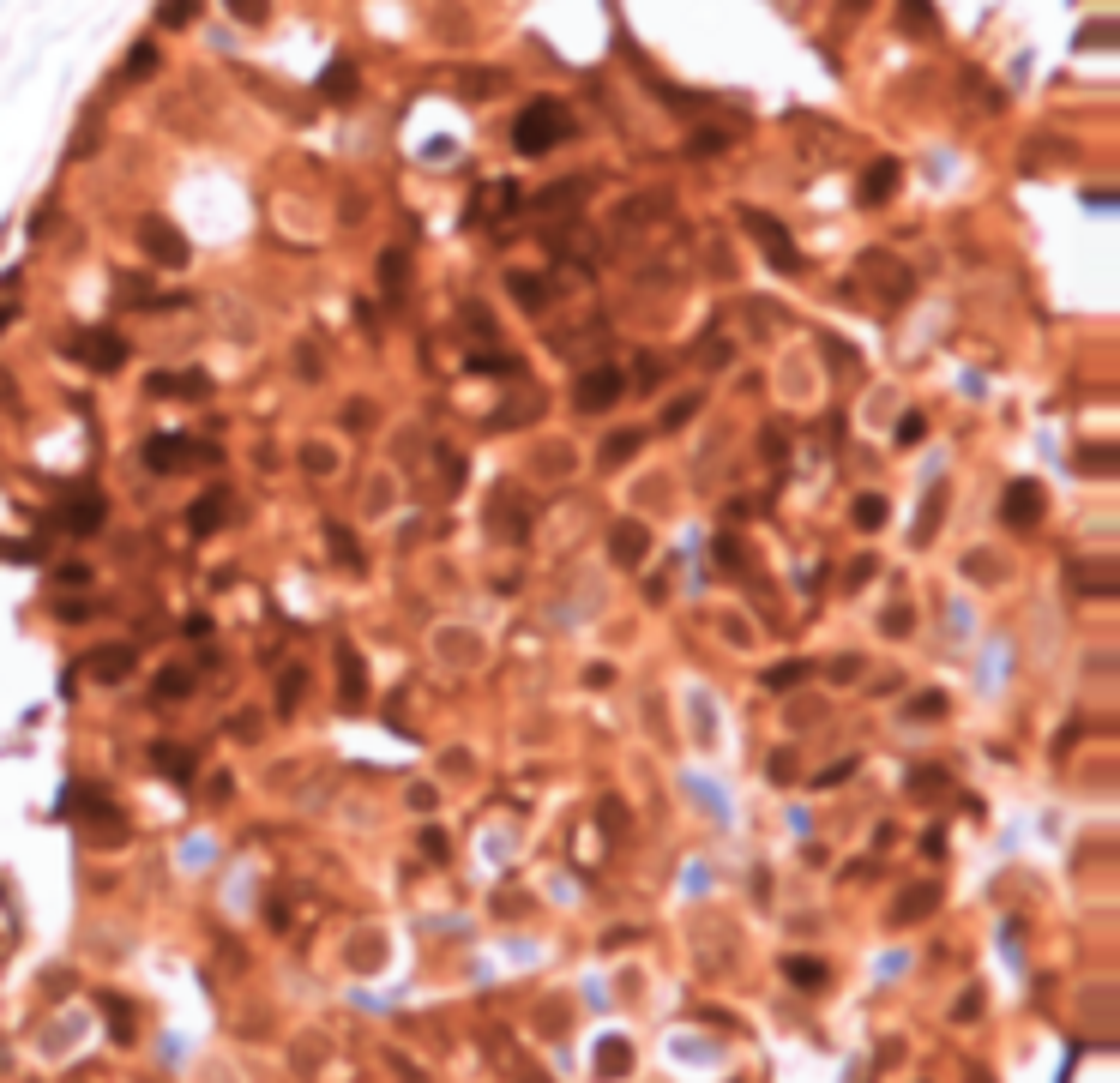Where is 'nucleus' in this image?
I'll use <instances>...</instances> for the list:
<instances>
[{
    "mask_svg": "<svg viewBox=\"0 0 1120 1083\" xmlns=\"http://www.w3.org/2000/svg\"><path fill=\"white\" fill-rule=\"evenodd\" d=\"M573 132V115H567V103L561 97H536L519 109V121H513V145L525 151V157H548L561 139Z\"/></svg>",
    "mask_w": 1120,
    "mask_h": 1083,
    "instance_id": "f257e3e1",
    "label": "nucleus"
},
{
    "mask_svg": "<svg viewBox=\"0 0 1120 1083\" xmlns=\"http://www.w3.org/2000/svg\"><path fill=\"white\" fill-rule=\"evenodd\" d=\"M741 229L765 241V254H771V265H778V271H801V254H795L790 229H784L771 211H759V205H741Z\"/></svg>",
    "mask_w": 1120,
    "mask_h": 1083,
    "instance_id": "f03ea898",
    "label": "nucleus"
},
{
    "mask_svg": "<svg viewBox=\"0 0 1120 1083\" xmlns=\"http://www.w3.org/2000/svg\"><path fill=\"white\" fill-rule=\"evenodd\" d=\"M72 356L85 368H97V374H121L127 368V337L121 331H78L72 337Z\"/></svg>",
    "mask_w": 1120,
    "mask_h": 1083,
    "instance_id": "7ed1b4c3",
    "label": "nucleus"
},
{
    "mask_svg": "<svg viewBox=\"0 0 1120 1083\" xmlns=\"http://www.w3.org/2000/svg\"><path fill=\"white\" fill-rule=\"evenodd\" d=\"M139 248L157 259V265H188L194 259V248H188V235L175 229V223H163V217H139Z\"/></svg>",
    "mask_w": 1120,
    "mask_h": 1083,
    "instance_id": "20e7f679",
    "label": "nucleus"
},
{
    "mask_svg": "<svg viewBox=\"0 0 1120 1083\" xmlns=\"http://www.w3.org/2000/svg\"><path fill=\"white\" fill-rule=\"evenodd\" d=\"M205 457H217V446L194 451V440H181V434H157V440H145V464L151 470H163V476H175V470H194V464H205Z\"/></svg>",
    "mask_w": 1120,
    "mask_h": 1083,
    "instance_id": "39448f33",
    "label": "nucleus"
},
{
    "mask_svg": "<svg viewBox=\"0 0 1120 1083\" xmlns=\"http://www.w3.org/2000/svg\"><path fill=\"white\" fill-rule=\"evenodd\" d=\"M898 181H904V163H898V157H873L867 175H861V187H856V199L861 205H886V199L898 193Z\"/></svg>",
    "mask_w": 1120,
    "mask_h": 1083,
    "instance_id": "423d86ee",
    "label": "nucleus"
},
{
    "mask_svg": "<svg viewBox=\"0 0 1120 1083\" xmlns=\"http://www.w3.org/2000/svg\"><path fill=\"white\" fill-rule=\"evenodd\" d=\"M132 662H139V656H132V644H103V650H91V656H85V674H91V681H103V687H115V681H127V674H132Z\"/></svg>",
    "mask_w": 1120,
    "mask_h": 1083,
    "instance_id": "0eeeda50",
    "label": "nucleus"
},
{
    "mask_svg": "<svg viewBox=\"0 0 1120 1083\" xmlns=\"http://www.w3.org/2000/svg\"><path fill=\"white\" fill-rule=\"evenodd\" d=\"M1043 482H1012V494H1006V506H1000V518L1012 524V530H1024V524H1036L1043 518Z\"/></svg>",
    "mask_w": 1120,
    "mask_h": 1083,
    "instance_id": "6e6552de",
    "label": "nucleus"
},
{
    "mask_svg": "<svg viewBox=\"0 0 1120 1083\" xmlns=\"http://www.w3.org/2000/svg\"><path fill=\"white\" fill-rule=\"evenodd\" d=\"M103 518H109V500H103L97 488H78L72 506H66V530H72V536H97Z\"/></svg>",
    "mask_w": 1120,
    "mask_h": 1083,
    "instance_id": "1a4fd4ad",
    "label": "nucleus"
},
{
    "mask_svg": "<svg viewBox=\"0 0 1120 1083\" xmlns=\"http://www.w3.org/2000/svg\"><path fill=\"white\" fill-rule=\"evenodd\" d=\"M494 530L500 536H513V542H525V530H530V506L519 500V488H500V500H494Z\"/></svg>",
    "mask_w": 1120,
    "mask_h": 1083,
    "instance_id": "9d476101",
    "label": "nucleus"
},
{
    "mask_svg": "<svg viewBox=\"0 0 1120 1083\" xmlns=\"http://www.w3.org/2000/svg\"><path fill=\"white\" fill-rule=\"evenodd\" d=\"M608 403H621V374L615 368H596L579 380V410H608Z\"/></svg>",
    "mask_w": 1120,
    "mask_h": 1083,
    "instance_id": "9b49d317",
    "label": "nucleus"
},
{
    "mask_svg": "<svg viewBox=\"0 0 1120 1083\" xmlns=\"http://www.w3.org/2000/svg\"><path fill=\"white\" fill-rule=\"evenodd\" d=\"M337 674H343V687H337V693H343L350 710H356V704H368V668H362V656H356L350 644H337Z\"/></svg>",
    "mask_w": 1120,
    "mask_h": 1083,
    "instance_id": "f8f14e48",
    "label": "nucleus"
},
{
    "mask_svg": "<svg viewBox=\"0 0 1120 1083\" xmlns=\"http://www.w3.org/2000/svg\"><path fill=\"white\" fill-rule=\"evenodd\" d=\"M934 903H940V885H934V879H922L916 891H904V897H898V909H892V927H916V921H922V915L934 909Z\"/></svg>",
    "mask_w": 1120,
    "mask_h": 1083,
    "instance_id": "ddd939ff",
    "label": "nucleus"
},
{
    "mask_svg": "<svg viewBox=\"0 0 1120 1083\" xmlns=\"http://www.w3.org/2000/svg\"><path fill=\"white\" fill-rule=\"evenodd\" d=\"M356 85H362V78H356V61H350V55H337V61L326 66V78H320V97H326V103H350V97H356Z\"/></svg>",
    "mask_w": 1120,
    "mask_h": 1083,
    "instance_id": "4468645a",
    "label": "nucleus"
},
{
    "mask_svg": "<svg viewBox=\"0 0 1120 1083\" xmlns=\"http://www.w3.org/2000/svg\"><path fill=\"white\" fill-rule=\"evenodd\" d=\"M645 548H651V530H645V524H615V560H621V566H639Z\"/></svg>",
    "mask_w": 1120,
    "mask_h": 1083,
    "instance_id": "2eb2a0df",
    "label": "nucleus"
},
{
    "mask_svg": "<svg viewBox=\"0 0 1120 1083\" xmlns=\"http://www.w3.org/2000/svg\"><path fill=\"white\" fill-rule=\"evenodd\" d=\"M223 518H229V494H223V488H211V494H205V500H199L194 511H188V524H194V536H205V530H217V524H223Z\"/></svg>",
    "mask_w": 1120,
    "mask_h": 1083,
    "instance_id": "dca6fc26",
    "label": "nucleus"
},
{
    "mask_svg": "<svg viewBox=\"0 0 1120 1083\" xmlns=\"http://www.w3.org/2000/svg\"><path fill=\"white\" fill-rule=\"evenodd\" d=\"M784 975H790L795 987H807V993H813V987H825V963H819V957H790V963H784Z\"/></svg>",
    "mask_w": 1120,
    "mask_h": 1083,
    "instance_id": "f3484780",
    "label": "nucleus"
},
{
    "mask_svg": "<svg viewBox=\"0 0 1120 1083\" xmlns=\"http://www.w3.org/2000/svg\"><path fill=\"white\" fill-rule=\"evenodd\" d=\"M404 277H410V254H404V248H386V254H380V283H386V295L404 289Z\"/></svg>",
    "mask_w": 1120,
    "mask_h": 1083,
    "instance_id": "a211bd4d",
    "label": "nucleus"
},
{
    "mask_svg": "<svg viewBox=\"0 0 1120 1083\" xmlns=\"http://www.w3.org/2000/svg\"><path fill=\"white\" fill-rule=\"evenodd\" d=\"M886 494H861L856 506H850V518H856V530H879V524H886Z\"/></svg>",
    "mask_w": 1120,
    "mask_h": 1083,
    "instance_id": "6ab92c4d",
    "label": "nucleus"
},
{
    "mask_svg": "<svg viewBox=\"0 0 1120 1083\" xmlns=\"http://www.w3.org/2000/svg\"><path fill=\"white\" fill-rule=\"evenodd\" d=\"M506 283H513V295H519V302H525V308H542V302H548V283H542V277H536V271H513V277H506Z\"/></svg>",
    "mask_w": 1120,
    "mask_h": 1083,
    "instance_id": "aec40b11",
    "label": "nucleus"
},
{
    "mask_svg": "<svg viewBox=\"0 0 1120 1083\" xmlns=\"http://www.w3.org/2000/svg\"><path fill=\"white\" fill-rule=\"evenodd\" d=\"M627 1060H633V1053H627V1041H602V1047H596L602 1078H627Z\"/></svg>",
    "mask_w": 1120,
    "mask_h": 1083,
    "instance_id": "412c9836",
    "label": "nucleus"
},
{
    "mask_svg": "<svg viewBox=\"0 0 1120 1083\" xmlns=\"http://www.w3.org/2000/svg\"><path fill=\"white\" fill-rule=\"evenodd\" d=\"M188 693H194V674H188V668H169V674H157V699H188Z\"/></svg>",
    "mask_w": 1120,
    "mask_h": 1083,
    "instance_id": "4be33fe9",
    "label": "nucleus"
},
{
    "mask_svg": "<svg viewBox=\"0 0 1120 1083\" xmlns=\"http://www.w3.org/2000/svg\"><path fill=\"white\" fill-rule=\"evenodd\" d=\"M729 145H735V139H729V132H693V139H687V157H717V151H729Z\"/></svg>",
    "mask_w": 1120,
    "mask_h": 1083,
    "instance_id": "5701e85b",
    "label": "nucleus"
},
{
    "mask_svg": "<svg viewBox=\"0 0 1120 1083\" xmlns=\"http://www.w3.org/2000/svg\"><path fill=\"white\" fill-rule=\"evenodd\" d=\"M898 6H904V31H916V37L934 31V6L927 0H898Z\"/></svg>",
    "mask_w": 1120,
    "mask_h": 1083,
    "instance_id": "b1692460",
    "label": "nucleus"
},
{
    "mask_svg": "<svg viewBox=\"0 0 1120 1083\" xmlns=\"http://www.w3.org/2000/svg\"><path fill=\"white\" fill-rule=\"evenodd\" d=\"M194 12H199V0H163L157 6V18L169 24V31H181V24H194Z\"/></svg>",
    "mask_w": 1120,
    "mask_h": 1083,
    "instance_id": "393cba45",
    "label": "nucleus"
},
{
    "mask_svg": "<svg viewBox=\"0 0 1120 1083\" xmlns=\"http://www.w3.org/2000/svg\"><path fill=\"white\" fill-rule=\"evenodd\" d=\"M157 72V43H132L127 55V78H151Z\"/></svg>",
    "mask_w": 1120,
    "mask_h": 1083,
    "instance_id": "a878e982",
    "label": "nucleus"
},
{
    "mask_svg": "<svg viewBox=\"0 0 1120 1083\" xmlns=\"http://www.w3.org/2000/svg\"><path fill=\"white\" fill-rule=\"evenodd\" d=\"M151 759H157V765H163V770H175V776H181V782H188V776H194V759H188V753H181V747H163V741H157V753H151Z\"/></svg>",
    "mask_w": 1120,
    "mask_h": 1083,
    "instance_id": "bb28decb",
    "label": "nucleus"
},
{
    "mask_svg": "<svg viewBox=\"0 0 1120 1083\" xmlns=\"http://www.w3.org/2000/svg\"><path fill=\"white\" fill-rule=\"evenodd\" d=\"M513 199H519V187H513V181H500V187L482 193V211H488V217H494V211L506 217V211H513Z\"/></svg>",
    "mask_w": 1120,
    "mask_h": 1083,
    "instance_id": "cd10ccee",
    "label": "nucleus"
},
{
    "mask_svg": "<svg viewBox=\"0 0 1120 1083\" xmlns=\"http://www.w3.org/2000/svg\"><path fill=\"white\" fill-rule=\"evenodd\" d=\"M1072 464H1078V470H1090V476H1109V470H1115V451H1109V446H1097V451H1078Z\"/></svg>",
    "mask_w": 1120,
    "mask_h": 1083,
    "instance_id": "c85d7f7f",
    "label": "nucleus"
},
{
    "mask_svg": "<svg viewBox=\"0 0 1120 1083\" xmlns=\"http://www.w3.org/2000/svg\"><path fill=\"white\" fill-rule=\"evenodd\" d=\"M18 289H24V283H18V271H6V277H0V331H6V319L18 314V302H12Z\"/></svg>",
    "mask_w": 1120,
    "mask_h": 1083,
    "instance_id": "c756f323",
    "label": "nucleus"
},
{
    "mask_svg": "<svg viewBox=\"0 0 1120 1083\" xmlns=\"http://www.w3.org/2000/svg\"><path fill=\"white\" fill-rule=\"evenodd\" d=\"M801 674H807V662H784V668H771V674H765V687H771V693H790Z\"/></svg>",
    "mask_w": 1120,
    "mask_h": 1083,
    "instance_id": "7c9ffc66",
    "label": "nucleus"
},
{
    "mask_svg": "<svg viewBox=\"0 0 1120 1083\" xmlns=\"http://www.w3.org/2000/svg\"><path fill=\"white\" fill-rule=\"evenodd\" d=\"M242 24H265V12H271V0H223Z\"/></svg>",
    "mask_w": 1120,
    "mask_h": 1083,
    "instance_id": "2f4dec72",
    "label": "nucleus"
},
{
    "mask_svg": "<svg viewBox=\"0 0 1120 1083\" xmlns=\"http://www.w3.org/2000/svg\"><path fill=\"white\" fill-rule=\"evenodd\" d=\"M645 446V434H615L608 440V464H621V457H633V451Z\"/></svg>",
    "mask_w": 1120,
    "mask_h": 1083,
    "instance_id": "473e14b6",
    "label": "nucleus"
},
{
    "mask_svg": "<svg viewBox=\"0 0 1120 1083\" xmlns=\"http://www.w3.org/2000/svg\"><path fill=\"white\" fill-rule=\"evenodd\" d=\"M693 410H699V397H675V403L662 410V428H681V422H687Z\"/></svg>",
    "mask_w": 1120,
    "mask_h": 1083,
    "instance_id": "72a5a7b5",
    "label": "nucleus"
},
{
    "mask_svg": "<svg viewBox=\"0 0 1120 1083\" xmlns=\"http://www.w3.org/2000/svg\"><path fill=\"white\" fill-rule=\"evenodd\" d=\"M103 1012H109V1018H115V1023H109V1029H115V1035H121V1041H127V1035H132V1023H127L132 1012H127V1006H121V999H103Z\"/></svg>",
    "mask_w": 1120,
    "mask_h": 1083,
    "instance_id": "f704fd0d",
    "label": "nucleus"
},
{
    "mask_svg": "<svg viewBox=\"0 0 1120 1083\" xmlns=\"http://www.w3.org/2000/svg\"><path fill=\"white\" fill-rule=\"evenodd\" d=\"M922 416H904V422H898V440H904V446H916V440H922Z\"/></svg>",
    "mask_w": 1120,
    "mask_h": 1083,
    "instance_id": "c9c22d12",
    "label": "nucleus"
},
{
    "mask_svg": "<svg viewBox=\"0 0 1120 1083\" xmlns=\"http://www.w3.org/2000/svg\"><path fill=\"white\" fill-rule=\"evenodd\" d=\"M1078 43H1084V49H1103V43H1115V31H1109V24H1090Z\"/></svg>",
    "mask_w": 1120,
    "mask_h": 1083,
    "instance_id": "e433bc0d",
    "label": "nucleus"
},
{
    "mask_svg": "<svg viewBox=\"0 0 1120 1083\" xmlns=\"http://www.w3.org/2000/svg\"><path fill=\"white\" fill-rule=\"evenodd\" d=\"M910 710H916V716H940V710H946V699H940V693H927V699H916Z\"/></svg>",
    "mask_w": 1120,
    "mask_h": 1083,
    "instance_id": "4c0bfd02",
    "label": "nucleus"
},
{
    "mask_svg": "<svg viewBox=\"0 0 1120 1083\" xmlns=\"http://www.w3.org/2000/svg\"><path fill=\"white\" fill-rule=\"evenodd\" d=\"M886 633H910V608H892L886 614Z\"/></svg>",
    "mask_w": 1120,
    "mask_h": 1083,
    "instance_id": "58836bf2",
    "label": "nucleus"
},
{
    "mask_svg": "<svg viewBox=\"0 0 1120 1083\" xmlns=\"http://www.w3.org/2000/svg\"><path fill=\"white\" fill-rule=\"evenodd\" d=\"M6 397H12V374H6V368H0V403H6Z\"/></svg>",
    "mask_w": 1120,
    "mask_h": 1083,
    "instance_id": "ea45409f",
    "label": "nucleus"
}]
</instances>
